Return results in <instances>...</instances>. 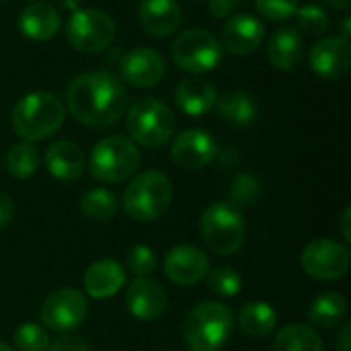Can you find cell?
<instances>
[{
	"instance_id": "6da1fadb",
	"label": "cell",
	"mask_w": 351,
	"mask_h": 351,
	"mask_svg": "<svg viewBox=\"0 0 351 351\" xmlns=\"http://www.w3.org/2000/svg\"><path fill=\"white\" fill-rule=\"evenodd\" d=\"M128 90L109 72H84L66 86V109L88 128H109L128 109Z\"/></svg>"
},
{
	"instance_id": "7a4b0ae2",
	"label": "cell",
	"mask_w": 351,
	"mask_h": 351,
	"mask_svg": "<svg viewBox=\"0 0 351 351\" xmlns=\"http://www.w3.org/2000/svg\"><path fill=\"white\" fill-rule=\"evenodd\" d=\"M66 119L64 103L47 93V90H33L16 101L10 113L12 130L25 142H37L53 136Z\"/></svg>"
},
{
	"instance_id": "3957f363",
	"label": "cell",
	"mask_w": 351,
	"mask_h": 351,
	"mask_svg": "<svg viewBox=\"0 0 351 351\" xmlns=\"http://www.w3.org/2000/svg\"><path fill=\"white\" fill-rule=\"evenodd\" d=\"M234 329V315L222 302H202L185 319L183 339L191 351H220Z\"/></svg>"
},
{
	"instance_id": "277c9868",
	"label": "cell",
	"mask_w": 351,
	"mask_h": 351,
	"mask_svg": "<svg viewBox=\"0 0 351 351\" xmlns=\"http://www.w3.org/2000/svg\"><path fill=\"white\" fill-rule=\"evenodd\" d=\"M199 230L206 247L212 253L220 257L237 255L243 249L247 237L245 214L232 202H214L206 208Z\"/></svg>"
},
{
	"instance_id": "5b68a950",
	"label": "cell",
	"mask_w": 351,
	"mask_h": 351,
	"mask_svg": "<svg viewBox=\"0 0 351 351\" xmlns=\"http://www.w3.org/2000/svg\"><path fill=\"white\" fill-rule=\"evenodd\" d=\"M173 202V183L160 171H144L123 191V210L132 220L154 222Z\"/></svg>"
},
{
	"instance_id": "8992f818",
	"label": "cell",
	"mask_w": 351,
	"mask_h": 351,
	"mask_svg": "<svg viewBox=\"0 0 351 351\" xmlns=\"http://www.w3.org/2000/svg\"><path fill=\"white\" fill-rule=\"evenodd\" d=\"M175 113L167 103L154 97L140 99L125 115V128L134 144L146 148H158L167 144L175 134Z\"/></svg>"
},
{
	"instance_id": "52a82bcc",
	"label": "cell",
	"mask_w": 351,
	"mask_h": 351,
	"mask_svg": "<svg viewBox=\"0 0 351 351\" xmlns=\"http://www.w3.org/2000/svg\"><path fill=\"white\" fill-rule=\"evenodd\" d=\"M140 165L138 146L123 136H107L90 152L88 169L101 183H121L130 179Z\"/></svg>"
},
{
	"instance_id": "ba28073f",
	"label": "cell",
	"mask_w": 351,
	"mask_h": 351,
	"mask_svg": "<svg viewBox=\"0 0 351 351\" xmlns=\"http://www.w3.org/2000/svg\"><path fill=\"white\" fill-rule=\"evenodd\" d=\"M68 43L82 53H99L115 39L113 19L99 8H78L66 23Z\"/></svg>"
},
{
	"instance_id": "9c48e42d",
	"label": "cell",
	"mask_w": 351,
	"mask_h": 351,
	"mask_svg": "<svg viewBox=\"0 0 351 351\" xmlns=\"http://www.w3.org/2000/svg\"><path fill=\"white\" fill-rule=\"evenodd\" d=\"M171 56L177 68H181L183 72L204 74L220 64L222 47L210 31L187 29L173 41Z\"/></svg>"
},
{
	"instance_id": "30bf717a",
	"label": "cell",
	"mask_w": 351,
	"mask_h": 351,
	"mask_svg": "<svg viewBox=\"0 0 351 351\" xmlns=\"http://www.w3.org/2000/svg\"><path fill=\"white\" fill-rule=\"evenodd\" d=\"M350 249L333 239L311 241L300 257L302 269L319 282H333L343 278L350 269Z\"/></svg>"
},
{
	"instance_id": "8fae6325",
	"label": "cell",
	"mask_w": 351,
	"mask_h": 351,
	"mask_svg": "<svg viewBox=\"0 0 351 351\" xmlns=\"http://www.w3.org/2000/svg\"><path fill=\"white\" fill-rule=\"evenodd\" d=\"M88 317V300L76 288L51 292L41 306V321L49 331L68 333L78 329Z\"/></svg>"
},
{
	"instance_id": "7c38bea8",
	"label": "cell",
	"mask_w": 351,
	"mask_h": 351,
	"mask_svg": "<svg viewBox=\"0 0 351 351\" xmlns=\"http://www.w3.org/2000/svg\"><path fill=\"white\" fill-rule=\"evenodd\" d=\"M218 156V142L212 134L191 128L181 132L171 146V158L179 169L197 171L208 167Z\"/></svg>"
},
{
	"instance_id": "4fadbf2b",
	"label": "cell",
	"mask_w": 351,
	"mask_h": 351,
	"mask_svg": "<svg viewBox=\"0 0 351 351\" xmlns=\"http://www.w3.org/2000/svg\"><path fill=\"white\" fill-rule=\"evenodd\" d=\"M167 72V64L162 56L152 47H136L128 51L119 62L121 78L136 88L156 86Z\"/></svg>"
},
{
	"instance_id": "5bb4252c",
	"label": "cell",
	"mask_w": 351,
	"mask_h": 351,
	"mask_svg": "<svg viewBox=\"0 0 351 351\" xmlns=\"http://www.w3.org/2000/svg\"><path fill=\"white\" fill-rule=\"evenodd\" d=\"M308 64L315 74L327 80H337L350 72L351 45L346 37L319 39L308 53Z\"/></svg>"
},
{
	"instance_id": "9a60e30c",
	"label": "cell",
	"mask_w": 351,
	"mask_h": 351,
	"mask_svg": "<svg viewBox=\"0 0 351 351\" xmlns=\"http://www.w3.org/2000/svg\"><path fill=\"white\" fill-rule=\"evenodd\" d=\"M210 271L208 255L193 245L173 247L165 255V276L177 286H193Z\"/></svg>"
},
{
	"instance_id": "2e32d148",
	"label": "cell",
	"mask_w": 351,
	"mask_h": 351,
	"mask_svg": "<svg viewBox=\"0 0 351 351\" xmlns=\"http://www.w3.org/2000/svg\"><path fill=\"white\" fill-rule=\"evenodd\" d=\"M263 39H265V25L255 14L249 12L230 16L222 29V45L237 56H247L257 51Z\"/></svg>"
},
{
	"instance_id": "e0dca14e",
	"label": "cell",
	"mask_w": 351,
	"mask_h": 351,
	"mask_svg": "<svg viewBox=\"0 0 351 351\" xmlns=\"http://www.w3.org/2000/svg\"><path fill=\"white\" fill-rule=\"evenodd\" d=\"M128 311L138 321H156L167 311V292L160 284L148 278H136V282L128 288L125 294Z\"/></svg>"
},
{
	"instance_id": "ac0fdd59",
	"label": "cell",
	"mask_w": 351,
	"mask_h": 351,
	"mask_svg": "<svg viewBox=\"0 0 351 351\" xmlns=\"http://www.w3.org/2000/svg\"><path fill=\"white\" fill-rule=\"evenodd\" d=\"M138 16L144 31L154 37L173 35L183 21L177 0H142L138 6Z\"/></svg>"
},
{
	"instance_id": "d6986e66",
	"label": "cell",
	"mask_w": 351,
	"mask_h": 351,
	"mask_svg": "<svg viewBox=\"0 0 351 351\" xmlns=\"http://www.w3.org/2000/svg\"><path fill=\"white\" fill-rule=\"evenodd\" d=\"M62 27L60 12L47 2H31L19 14V31L33 41H47Z\"/></svg>"
},
{
	"instance_id": "ffe728a7",
	"label": "cell",
	"mask_w": 351,
	"mask_h": 351,
	"mask_svg": "<svg viewBox=\"0 0 351 351\" xmlns=\"http://www.w3.org/2000/svg\"><path fill=\"white\" fill-rule=\"evenodd\" d=\"M45 167L58 181H76L86 167L82 150L70 140H58L45 150Z\"/></svg>"
},
{
	"instance_id": "44dd1931",
	"label": "cell",
	"mask_w": 351,
	"mask_h": 351,
	"mask_svg": "<svg viewBox=\"0 0 351 351\" xmlns=\"http://www.w3.org/2000/svg\"><path fill=\"white\" fill-rule=\"evenodd\" d=\"M175 101L177 107L191 117H199L210 113L216 107L218 101V90L214 88L212 82L191 76L179 82L177 90H175Z\"/></svg>"
},
{
	"instance_id": "7402d4cb",
	"label": "cell",
	"mask_w": 351,
	"mask_h": 351,
	"mask_svg": "<svg viewBox=\"0 0 351 351\" xmlns=\"http://www.w3.org/2000/svg\"><path fill=\"white\" fill-rule=\"evenodd\" d=\"M125 284V271L115 259H101L95 261L82 278V286L90 298L103 300L115 296L121 286Z\"/></svg>"
},
{
	"instance_id": "603a6c76",
	"label": "cell",
	"mask_w": 351,
	"mask_h": 351,
	"mask_svg": "<svg viewBox=\"0 0 351 351\" xmlns=\"http://www.w3.org/2000/svg\"><path fill=\"white\" fill-rule=\"evenodd\" d=\"M304 56V37L296 27H282L274 31L267 45V58L278 70H294Z\"/></svg>"
},
{
	"instance_id": "cb8c5ba5",
	"label": "cell",
	"mask_w": 351,
	"mask_h": 351,
	"mask_svg": "<svg viewBox=\"0 0 351 351\" xmlns=\"http://www.w3.org/2000/svg\"><path fill=\"white\" fill-rule=\"evenodd\" d=\"M276 325H278V313L261 300L245 304L239 313V327L249 337L263 339L276 331Z\"/></svg>"
},
{
	"instance_id": "d4e9b609",
	"label": "cell",
	"mask_w": 351,
	"mask_h": 351,
	"mask_svg": "<svg viewBox=\"0 0 351 351\" xmlns=\"http://www.w3.org/2000/svg\"><path fill=\"white\" fill-rule=\"evenodd\" d=\"M218 115L230 125H251L257 119V103L243 90H230L216 101Z\"/></svg>"
},
{
	"instance_id": "484cf974",
	"label": "cell",
	"mask_w": 351,
	"mask_h": 351,
	"mask_svg": "<svg viewBox=\"0 0 351 351\" xmlns=\"http://www.w3.org/2000/svg\"><path fill=\"white\" fill-rule=\"evenodd\" d=\"M346 315H348V300L339 292L319 294L308 308L311 323L321 329H331L339 325L346 319Z\"/></svg>"
},
{
	"instance_id": "4316f807",
	"label": "cell",
	"mask_w": 351,
	"mask_h": 351,
	"mask_svg": "<svg viewBox=\"0 0 351 351\" xmlns=\"http://www.w3.org/2000/svg\"><path fill=\"white\" fill-rule=\"evenodd\" d=\"M274 351H325V346L313 327L288 325L276 335Z\"/></svg>"
},
{
	"instance_id": "83f0119b",
	"label": "cell",
	"mask_w": 351,
	"mask_h": 351,
	"mask_svg": "<svg viewBox=\"0 0 351 351\" xmlns=\"http://www.w3.org/2000/svg\"><path fill=\"white\" fill-rule=\"evenodd\" d=\"M80 210H82V214L88 220L109 222L117 214V210H119V199H117V195L113 191L97 187V189H90V191H86L82 195Z\"/></svg>"
},
{
	"instance_id": "f1b7e54d",
	"label": "cell",
	"mask_w": 351,
	"mask_h": 351,
	"mask_svg": "<svg viewBox=\"0 0 351 351\" xmlns=\"http://www.w3.org/2000/svg\"><path fill=\"white\" fill-rule=\"evenodd\" d=\"M4 167L14 179H29L39 169V152L31 142L14 144L4 156Z\"/></svg>"
},
{
	"instance_id": "f546056e",
	"label": "cell",
	"mask_w": 351,
	"mask_h": 351,
	"mask_svg": "<svg viewBox=\"0 0 351 351\" xmlns=\"http://www.w3.org/2000/svg\"><path fill=\"white\" fill-rule=\"evenodd\" d=\"M296 14V31L300 35H323L331 27V19L325 8L319 4H304L298 6Z\"/></svg>"
},
{
	"instance_id": "4dcf8cb0",
	"label": "cell",
	"mask_w": 351,
	"mask_h": 351,
	"mask_svg": "<svg viewBox=\"0 0 351 351\" xmlns=\"http://www.w3.org/2000/svg\"><path fill=\"white\" fill-rule=\"evenodd\" d=\"M14 348L16 351H47L49 333L45 327L35 323H25L14 331Z\"/></svg>"
},
{
	"instance_id": "1f68e13d",
	"label": "cell",
	"mask_w": 351,
	"mask_h": 351,
	"mask_svg": "<svg viewBox=\"0 0 351 351\" xmlns=\"http://www.w3.org/2000/svg\"><path fill=\"white\" fill-rule=\"evenodd\" d=\"M261 191H263L261 181H259L255 175L245 173V175H239V177L232 181V185H230V197H232V199H230V202L237 204L239 208H241V206H253V204L259 199Z\"/></svg>"
},
{
	"instance_id": "d6a6232c",
	"label": "cell",
	"mask_w": 351,
	"mask_h": 351,
	"mask_svg": "<svg viewBox=\"0 0 351 351\" xmlns=\"http://www.w3.org/2000/svg\"><path fill=\"white\" fill-rule=\"evenodd\" d=\"M210 290L222 298H232L241 292L243 286V278L237 269L232 267H218L210 274Z\"/></svg>"
},
{
	"instance_id": "836d02e7",
	"label": "cell",
	"mask_w": 351,
	"mask_h": 351,
	"mask_svg": "<svg viewBox=\"0 0 351 351\" xmlns=\"http://www.w3.org/2000/svg\"><path fill=\"white\" fill-rule=\"evenodd\" d=\"M128 269L136 278H148L156 269V255L146 245H136L128 253Z\"/></svg>"
},
{
	"instance_id": "e575fe53",
	"label": "cell",
	"mask_w": 351,
	"mask_h": 351,
	"mask_svg": "<svg viewBox=\"0 0 351 351\" xmlns=\"http://www.w3.org/2000/svg\"><path fill=\"white\" fill-rule=\"evenodd\" d=\"M255 6L265 19L282 23L294 16V12L298 10V0H255Z\"/></svg>"
},
{
	"instance_id": "d590c367",
	"label": "cell",
	"mask_w": 351,
	"mask_h": 351,
	"mask_svg": "<svg viewBox=\"0 0 351 351\" xmlns=\"http://www.w3.org/2000/svg\"><path fill=\"white\" fill-rule=\"evenodd\" d=\"M47 351H90V348L82 341V339H78V337H72V335H64V337H60V339H56Z\"/></svg>"
},
{
	"instance_id": "8d00e7d4",
	"label": "cell",
	"mask_w": 351,
	"mask_h": 351,
	"mask_svg": "<svg viewBox=\"0 0 351 351\" xmlns=\"http://www.w3.org/2000/svg\"><path fill=\"white\" fill-rule=\"evenodd\" d=\"M237 6H239V0H210L208 2V10L214 19H224L232 14Z\"/></svg>"
},
{
	"instance_id": "74e56055",
	"label": "cell",
	"mask_w": 351,
	"mask_h": 351,
	"mask_svg": "<svg viewBox=\"0 0 351 351\" xmlns=\"http://www.w3.org/2000/svg\"><path fill=\"white\" fill-rule=\"evenodd\" d=\"M12 216H14V204H12L10 195L0 191V230H4L10 224Z\"/></svg>"
},
{
	"instance_id": "f35d334b",
	"label": "cell",
	"mask_w": 351,
	"mask_h": 351,
	"mask_svg": "<svg viewBox=\"0 0 351 351\" xmlns=\"http://www.w3.org/2000/svg\"><path fill=\"white\" fill-rule=\"evenodd\" d=\"M337 350L339 351H351V323L346 321L343 327L337 333Z\"/></svg>"
},
{
	"instance_id": "ab89813d",
	"label": "cell",
	"mask_w": 351,
	"mask_h": 351,
	"mask_svg": "<svg viewBox=\"0 0 351 351\" xmlns=\"http://www.w3.org/2000/svg\"><path fill=\"white\" fill-rule=\"evenodd\" d=\"M350 224H351V208H346V210H343V214H341V220H339L341 237H343L346 241H351Z\"/></svg>"
},
{
	"instance_id": "60d3db41",
	"label": "cell",
	"mask_w": 351,
	"mask_h": 351,
	"mask_svg": "<svg viewBox=\"0 0 351 351\" xmlns=\"http://www.w3.org/2000/svg\"><path fill=\"white\" fill-rule=\"evenodd\" d=\"M56 4H58L62 10L74 12V10H78V8L82 6V0H56Z\"/></svg>"
},
{
	"instance_id": "b9f144b4",
	"label": "cell",
	"mask_w": 351,
	"mask_h": 351,
	"mask_svg": "<svg viewBox=\"0 0 351 351\" xmlns=\"http://www.w3.org/2000/svg\"><path fill=\"white\" fill-rule=\"evenodd\" d=\"M321 2L335 8V10H348L351 6V0H321Z\"/></svg>"
},
{
	"instance_id": "7bdbcfd3",
	"label": "cell",
	"mask_w": 351,
	"mask_h": 351,
	"mask_svg": "<svg viewBox=\"0 0 351 351\" xmlns=\"http://www.w3.org/2000/svg\"><path fill=\"white\" fill-rule=\"evenodd\" d=\"M343 37L346 39L350 37V19H346V23H343Z\"/></svg>"
},
{
	"instance_id": "ee69618b",
	"label": "cell",
	"mask_w": 351,
	"mask_h": 351,
	"mask_svg": "<svg viewBox=\"0 0 351 351\" xmlns=\"http://www.w3.org/2000/svg\"><path fill=\"white\" fill-rule=\"evenodd\" d=\"M0 351H14V350H10V348H8L6 343H0Z\"/></svg>"
},
{
	"instance_id": "f6af8a7d",
	"label": "cell",
	"mask_w": 351,
	"mask_h": 351,
	"mask_svg": "<svg viewBox=\"0 0 351 351\" xmlns=\"http://www.w3.org/2000/svg\"><path fill=\"white\" fill-rule=\"evenodd\" d=\"M189 2H204V0H189Z\"/></svg>"
},
{
	"instance_id": "bcb514c9",
	"label": "cell",
	"mask_w": 351,
	"mask_h": 351,
	"mask_svg": "<svg viewBox=\"0 0 351 351\" xmlns=\"http://www.w3.org/2000/svg\"><path fill=\"white\" fill-rule=\"evenodd\" d=\"M0 2H2V0H0Z\"/></svg>"
}]
</instances>
